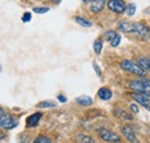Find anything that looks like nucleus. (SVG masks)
I'll return each mask as SVG.
<instances>
[{"label": "nucleus", "mask_w": 150, "mask_h": 143, "mask_svg": "<svg viewBox=\"0 0 150 143\" xmlns=\"http://www.w3.org/2000/svg\"><path fill=\"white\" fill-rule=\"evenodd\" d=\"M98 97L100 99H103V101H109L112 97V92H111V90L108 89V88H100V89L98 90Z\"/></svg>", "instance_id": "9b49d317"}, {"label": "nucleus", "mask_w": 150, "mask_h": 143, "mask_svg": "<svg viewBox=\"0 0 150 143\" xmlns=\"http://www.w3.org/2000/svg\"><path fill=\"white\" fill-rule=\"evenodd\" d=\"M132 97L140 105H142L144 108L150 111V97L146 96V95H142V93H139V92H132Z\"/></svg>", "instance_id": "0eeeda50"}, {"label": "nucleus", "mask_w": 150, "mask_h": 143, "mask_svg": "<svg viewBox=\"0 0 150 143\" xmlns=\"http://www.w3.org/2000/svg\"><path fill=\"white\" fill-rule=\"evenodd\" d=\"M118 29L122 33L126 34H135V35L140 36L141 38H150V28L148 25H144L142 23L139 22H120L118 24Z\"/></svg>", "instance_id": "f257e3e1"}, {"label": "nucleus", "mask_w": 150, "mask_h": 143, "mask_svg": "<svg viewBox=\"0 0 150 143\" xmlns=\"http://www.w3.org/2000/svg\"><path fill=\"white\" fill-rule=\"evenodd\" d=\"M58 101H60L61 103H66V102H67L66 97H65V96H62V95H59V96H58Z\"/></svg>", "instance_id": "a878e982"}, {"label": "nucleus", "mask_w": 150, "mask_h": 143, "mask_svg": "<svg viewBox=\"0 0 150 143\" xmlns=\"http://www.w3.org/2000/svg\"><path fill=\"white\" fill-rule=\"evenodd\" d=\"M102 46H103V43H102V40H96L94 43V51L95 53L99 54L100 53V51H102Z\"/></svg>", "instance_id": "a211bd4d"}, {"label": "nucleus", "mask_w": 150, "mask_h": 143, "mask_svg": "<svg viewBox=\"0 0 150 143\" xmlns=\"http://www.w3.org/2000/svg\"><path fill=\"white\" fill-rule=\"evenodd\" d=\"M129 88L135 92L142 93L150 97V83L148 80H135L129 82Z\"/></svg>", "instance_id": "f03ea898"}, {"label": "nucleus", "mask_w": 150, "mask_h": 143, "mask_svg": "<svg viewBox=\"0 0 150 143\" xmlns=\"http://www.w3.org/2000/svg\"><path fill=\"white\" fill-rule=\"evenodd\" d=\"M117 35L115 34V31H113V30H109L108 33H105V39L106 40H109V42H111L113 39V37Z\"/></svg>", "instance_id": "5701e85b"}, {"label": "nucleus", "mask_w": 150, "mask_h": 143, "mask_svg": "<svg viewBox=\"0 0 150 143\" xmlns=\"http://www.w3.org/2000/svg\"><path fill=\"white\" fill-rule=\"evenodd\" d=\"M40 117H42V114L39 112L34 113L30 117H28V119H27V125H28V127H35V126H37L39 120H40Z\"/></svg>", "instance_id": "9d476101"}, {"label": "nucleus", "mask_w": 150, "mask_h": 143, "mask_svg": "<svg viewBox=\"0 0 150 143\" xmlns=\"http://www.w3.org/2000/svg\"><path fill=\"white\" fill-rule=\"evenodd\" d=\"M30 18H31V14L30 13H24L23 16H22V21L23 22H29Z\"/></svg>", "instance_id": "b1692460"}, {"label": "nucleus", "mask_w": 150, "mask_h": 143, "mask_svg": "<svg viewBox=\"0 0 150 143\" xmlns=\"http://www.w3.org/2000/svg\"><path fill=\"white\" fill-rule=\"evenodd\" d=\"M108 7H109L112 12L118 13V14L124 13V12L127 9L126 4L124 2V0H110V1L108 2Z\"/></svg>", "instance_id": "423d86ee"}, {"label": "nucleus", "mask_w": 150, "mask_h": 143, "mask_svg": "<svg viewBox=\"0 0 150 143\" xmlns=\"http://www.w3.org/2000/svg\"><path fill=\"white\" fill-rule=\"evenodd\" d=\"M34 143H52V141L46 136H38L37 139L34 141Z\"/></svg>", "instance_id": "aec40b11"}, {"label": "nucleus", "mask_w": 150, "mask_h": 143, "mask_svg": "<svg viewBox=\"0 0 150 143\" xmlns=\"http://www.w3.org/2000/svg\"><path fill=\"white\" fill-rule=\"evenodd\" d=\"M93 66H94V69H95V72L97 73V75H98V76H100V75H102V74H100V69L98 68L97 64H96V62H94V64H93Z\"/></svg>", "instance_id": "393cba45"}, {"label": "nucleus", "mask_w": 150, "mask_h": 143, "mask_svg": "<svg viewBox=\"0 0 150 143\" xmlns=\"http://www.w3.org/2000/svg\"><path fill=\"white\" fill-rule=\"evenodd\" d=\"M99 136L102 140L109 143H119L120 141V136L117 133H114L110 129H106V128H102L99 130Z\"/></svg>", "instance_id": "39448f33"}, {"label": "nucleus", "mask_w": 150, "mask_h": 143, "mask_svg": "<svg viewBox=\"0 0 150 143\" xmlns=\"http://www.w3.org/2000/svg\"><path fill=\"white\" fill-rule=\"evenodd\" d=\"M75 142L76 143H96L94 139H91L90 136L86 135V134H80L75 137Z\"/></svg>", "instance_id": "ddd939ff"}, {"label": "nucleus", "mask_w": 150, "mask_h": 143, "mask_svg": "<svg viewBox=\"0 0 150 143\" xmlns=\"http://www.w3.org/2000/svg\"><path fill=\"white\" fill-rule=\"evenodd\" d=\"M105 5V0H89L90 11L93 13H99Z\"/></svg>", "instance_id": "1a4fd4ad"}, {"label": "nucleus", "mask_w": 150, "mask_h": 143, "mask_svg": "<svg viewBox=\"0 0 150 143\" xmlns=\"http://www.w3.org/2000/svg\"><path fill=\"white\" fill-rule=\"evenodd\" d=\"M137 64L144 69V71H150V58H140L137 60Z\"/></svg>", "instance_id": "4468645a"}, {"label": "nucleus", "mask_w": 150, "mask_h": 143, "mask_svg": "<svg viewBox=\"0 0 150 143\" xmlns=\"http://www.w3.org/2000/svg\"><path fill=\"white\" fill-rule=\"evenodd\" d=\"M120 40H121V36H120V35H118V34H117V35H115V36H114V37H113V39H112V40L110 42V43H111V46H113V47H115V46H118V45L120 44Z\"/></svg>", "instance_id": "6ab92c4d"}, {"label": "nucleus", "mask_w": 150, "mask_h": 143, "mask_svg": "<svg viewBox=\"0 0 150 143\" xmlns=\"http://www.w3.org/2000/svg\"><path fill=\"white\" fill-rule=\"evenodd\" d=\"M57 104L56 103H52L50 101H44V102H40L37 104L38 108H46V107H56Z\"/></svg>", "instance_id": "f3484780"}, {"label": "nucleus", "mask_w": 150, "mask_h": 143, "mask_svg": "<svg viewBox=\"0 0 150 143\" xmlns=\"http://www.w3.org/2000/svg\"><path fill=\"white\" fill-rule=\"evenodd\" d=\"M135 11H136V6L134 5V4H129L128 6H127V9H126V12H127V14L132 16V15H134L135 14Z\"/></svg>", "instance_id": "412c9836"}, {"label": "nucleus", "mask_w": 150, "mask_h": 143, "mask_svg": "<svg viewBox=\"0 0 150 143\" xmlns=\"http://www.w3.org/2000/svg\"><path fill=\"white\" fill-rule=\"evenodd\" d=\"M121 133L131 143H139V140H137V137L135 135V132L133 130V128H132L131 126H122L121 127Z\"/></svg>", "instance_id": "6e6552de"}, {"label": "nucleus", "mask_w": 150, "mask_h": 143, "mask_svg": "<svg viewBox=\"0 0 150 143\" xmlns=\"http://www.w3.org/2000/svg\"><path fill=\"white\" fill-rule=\"evenodd\" d=\"M75 102L77 104L82 105V106H89V105L93 104V99L90 97H88V96H80V97H77L75 99Z\"/></svg>", "instance_id": "f8f14e48"}, {"label": "nucleus", "mask_w": 150, "mask_h": 143, "mask_svg": "<svg viewBox=\"0 0 150 143\" xmlns=\"http://www.w3.org/2000/svg\"><path fill=\"white\" fill-rule=\"evenodd\" d=\"M76 22H77L80 25L84 27V28H89V27H91V22H90L89 20L81 18V16H77V18H76Z\"/></svg>", "instance_id": "dca6fc26"}, {"label": "nucleus", "mask_w": 150, "mask_h": 143, "mask_svg": "<svg viewBox=\"0 0 150 143\" xmlns=\"http://www.w3.org/2000/svg\"><path fill=\"white\" fill-rule=\"evenodd\" d=\"M51 1H52V2H59L60 0H51Z\"/></svg>", "instance_id": "cd10ccee"}, {"label": "nucleus", "mask_w": 150, "mask_h": 143, "mask_svg": "<svg viewBox=\"0 0 150 143\" xmlns=\"http://www.w3.org/2000/svg\"><path fill=\"white\" fill-rule=\"evenodd\" d=\"M120 67L126 72H129L132 74H135V75H139V76H146L147 73L146 71L139 65V64H135L131 60H122L120 62Z\"/></svg>", "instance_id": "7ed1b4c3"}, {"label": "nucleus", "mask_w": 150, "mask_h": 143, "mask_svg": "<svg viewBox=\"0 0 150 143\" xmlns=\"http://www.w3.org/2000/svg\"><path fill=\"white\" fill-rule=\"evenodd\" d=\"M131 110L134 112V113H139V107L136 106L135 104H132L131 105Z\"/></svg>", "instance_id": "bb28decb"}, {"label": "nucleus", "mask_w": 150, "mask_h": 143, "mask_svg": "<svg viewBox=\"0 0 150 143\" xmlns=\"http://www.w3.org/2000/svg\"><path fill=\"white\" fill-rule=\"evenodd\" d=\"M50 11L49 7H35L34 8V12L37 13V14H43V13H47Z\"/></svg>", "instance_id": "4be33fe9"}, {"label": "nucleus", "mask_w": 150, "mask_h": 143, "mask_svg": "<svg viewBox=\"0 0 150 143\" xmlns=\"http://www.w3.org/2000/svg\"><path fill=\"white\" fill-rule=\"evenodd\" d=\"M115 111H117V112H114V114H115L119 119H121V120H126V119L132 120V115L128 114V113H126L125 111H120V110H115Z\"/></svg>", "instance_id": "2eb2a0df"}, {"label": "nucleus", "mask_w": 150, "mask_h": 143, "mask_svg": "<svg viewBox=\"0 0 150 143\" xmlns=\"http://www.w3.org/2000/svg\"><path fill=\"white\" fill-rule=\"evenodd\" d=\"M1 114V119H0V125L4 129H13L15 126L18 125V122L15 121V119L9 114V113H6L4 110H1L0 112Z\"/></svg>", "instance_id": "20e7f679"}]
</instances>
